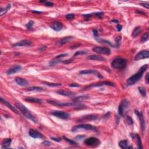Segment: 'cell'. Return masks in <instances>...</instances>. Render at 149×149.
Wrapping results in <instances>:
<instances>
[{"instance_id": "d4e9b609", "label": "cell", "mask_w": 149, "mask_h": 149, "mask_svg": "<svg viewBox=\"0 0 149 149\" xmlns=\"http://www.w3.org/2000/svg\"><path fill=\"white\" fill-rule=\"evenodd\" d=\"M25 100L26 101L30 102V103H37V104H41L43 102L42 100H40V99L35 97H27L25 99Z\"/></svg>"}, {"instance_id": "30bf717a", "label": "cell", "mask_w": 149, "mask_h": 149, "mask_svg": "<svg viewBox=\"0 0 149 149\" xmlns=\"http://www.w3.org/2000/svg\"><path fill=\"white\" fill-rule=\"evenodd\" d=\"M92 50L94 52L97 54L105 55H109L111 54V50L109 48L104 47H95Z\"/></svg>"}, {"instance_id": "f907efd6", "label": "cell", "mask_w": 149, "mask_h": 149, "mask_svg": "<svg viewBox=\"0 0 149 149\" xmlns=\"http://www.w3.org/2000/svg\"><path fill=\"white\" fill-rule=\"evenodd\" d=\"M141 5H142L143 6H144V7L146 8L147 9H149V4L148 3H141L140 4Z\"/></svg>"}, {"instance_id": "f35d334b", "label": "cell", "mask_w": 149, "mask_h": 149, "mask_svg": "<svg viewBox=\"0 0 149 149\" xmlns=\"http://www.w3.org/2000/svg\"><path fill=\"white\" fill-rule=\"evenodd\" d=\"M66 18L67 20H72L74 18V15L73 14H68L66 15Z\"/></svg>"}, {"instance_id": "7402d4cb", "label": "cell", "mask_w": 149, "mask_h": 149, "mask_svg": "<svg viewBox=\"0 0 149 149\" xmlns=\"http://www.w3.org/2000/svg\"><path fill=\"white\" fill-rule=\"evenodd\" d=\"M1 102L3 104H4L5 106H6L8 107V108H10V109H11L12 111H14V112H15L16 114H18V110L16 109V108H15L14 106H12V105H11V104H10L9 102L6 101V100H4L2 98H1Z\"/></svg>"}, {"instance_id": "277c9868", "label": "cell", "mask_w": 149, "mask_h": 149, "mask_svg": "<svg viewBox=\"0 0 149 149\" xmlns=\"http://www.w3.org/2000/svg\"><path fill=\"white\" fill-rule=\"evenodd\" d=\"M80 129H84V130H94L97 131V129L96 127L94 126H92L91 125L89 124H82V125H76L74 126L72 128V132H77Z\"/></svg>"}, {"instance_id": "f1b7e54d", "label": "cell", "mask_w": 149, "mask_h": 149, "mask_svg": "<svg viewBox=\"0 0 149 149\" xmlns=\"http://www.w3.org/2000/svg\"><path fill=\"white\" fill-rule=\"evenodd\" d=\"M142 32V28L138 26L135 27L134 30H133L132 34V36L133 37H136L138 36L140 34V33Z\"/></svg>"}, {"instance_id": "f546056e", "label": "cell", "mask_w": 149, "mask_h": 149, "mask_svg": "<svg viewBox=\"0 0 149 149\" xmlns=\"http://www.w3.org/2000/svg\"><path fill=\"white\" fill-rule=\"evenodd\" d=\"M11 7V4H8L6 6V8H1V10H0V15H1V16H2L3 15L5 14L6 13L10 10Z\"/></svg>"}, {"instance_id": "bcb514c9", "label": "cell", "mask_w": 149, "mask_h": 149, "mask_svg": "<svg viewBox=\"0 0 149 149\" xmlns=\"http://www.w3.org/2000/svg\"><path fill=\"white\" fill-rule=\"evenodd\" d=\"M80 45H81V44H80V43H77V44H74V45L70 47V48H71V49H75V48L79 47Z\"/></svg>"}, {"instance_id": "83f0119b", "label": "cell", "mask_w": 149, "mask_h": 149, "mask_svg": "<svg viewBox=\"0 0 149 149\" xmlns=\"http://www.w3.org/2000/svg\"><path fill=\"white\" fill-rule=\"evenodd\" d=\"M12 142V140L11 139H5L2 141V148H7L10 146Z\"/></svg>"}, {"instance_id": "e0dca14e", "label": "cell", "mask_w": 149, "mask_h": 149, "mask_svg": "<svg viewBox=\"0 0 149 149\" xmlns=\"http://www.w3.org/2000/svg\"><path fill=\"white\" fill-rule=\"evenodd\" d=\"M50 27L54 30L56 31V32H59V31L61 30L63 28V25H62V23L61 22L55 21L54 22L51 24Z\"/></svg>"}, {"instance_id": "c3c4849f", "label": "cell", "mask_w": 149, "mask_h": 149, "mask_svg": "<svg viewBox=\"0 0 149 149\" xmlns=\"http://www.w3.org/2000/svg\"><path fill=\"white\" fill-rule=\"evenodd\" d=\"M85 138V136L84 135H79V136H76L75 138L76 139H78V140H82L83 138Z\"/></svg>"}, {"instance_id": "60d3db41", "label": "cell", "mask_w": 149, "mask_h": 149, "mask_svg": "<svg viewBox=\"0 0 149 149\" xmlns=\"http://www.w3.org/2000/svg\"><path fill=\"white\" fill-rule=\"evenodd\" d=\"M33 25H34V22L32 21V20H30V21L26 25V27L27 29H30L31 27L33 26Z\"/></svg>"}, {"instance_id": "8fae6325", "label": "cell", "mask_w": 149, "mask_h": 149, "mask_svg": "<svg viewBox=\"0 0 149 149\" xmlns=\"http://www.w3.org/2000/svg\"><path fill=\"white\" fill-rule=\"evenodd\" d=\"M51 114L55 117L63 119H67L70 117V115L69 114L64 111H54L51 112Z\"/></svg>"}, {"instance_id": "680465c9", "label": "cell", "mask_w": 149, "mask_h": 149, "mask_svg": "<svg viewBox=\"0 0 149 149\" xmlns=\"http://www.w3.org/2000/svg\"><path fill=\"white\" fill-rule=\"evenodd\" d=\"M112 22H115V23H117V24H118V22H119L118 20H116V19H114V20H112Z\"/></svg>"}, {"instance_id": "cb8c5ba5", "label": "cell", "mask_w": 149, "mask_h": 149, "mask_svg": "<svg viewBox=\"0 0 149 149\" xmlns=\"http://www.w3.org/2000/svg\"><path fill=\"white\" fill-rule=\"evenodd\" d=\"M89 60H94V61H105V59L104 57H101L100 55H91L87 57Z\"/></svg>"}, {"instance_id": "e575fe53", "label": "cell", "mask_w": 149, "mask_h": 149, "mask_svg": "<svg viewBox=\"0 0 149 149\" xmlns=\"http://www.w3.org/2000/svg\"><path fill=\"white\" fill-rule=\"evenodd\" d=\"M149 33L148 32H146V33H144L143 35V36L142 37V39H141V41L142 42H146V41L149 40Z\"/></svg>"}, {"instance_id": "db71d44e", "label": "cell", "mask_w": 149, "mask_h": 149, "mask_svg": "<svg viewBox=\"0 0 149 149\" xmlns=\"http://www.w3.org/2000/svg\"><path fill=\"white\" fill-rule=\"evenodd\" d=\"M42 144L44 146H50L51 144L50 142H49L48 141H44V142H43Z\"/></svg>"}, {"instance_id": "836d02e7", "label": "cell", "mask_w": 149, "mask_h": 149, "mask_svg": "<svg viewBox=\"0 0 149 149\" xmlns=\"http://www.w3.org/2000/svg\"><path fill=\"white\" fill-rule=\"evenodd\" d=\"M63 138L65 139V141H66V142L69 144L74 145V146H77V144H78V143H77L76 142H74V141L72 140H71V139H68L66 137L64 136Z\"/></svg>"}, {"instance_id": "681fc988", "label": "cell", "mask_w": 149, "mask_h": 149, "mask_svg": "<svg viewBox=\"0 0 149 149\" xmlns=\"http://www.w3.org/2000/svg\"><path fill=\"white\" fill-rule=\"evenodd\" d=\"M51 139L53 140L54 141H55V142H59L61 140V138H51Z\"/></svg>"}, {"instance_id": "4316f807", "label": "cell", "mask_w": 149, "mask_h": 149, "mask_svg": "<svg viewBox=\"0 0 149 149\" xmlns=\"http://www.w3.org/2000/svg\"><path fill=\"white\" fill-rule=\"evenodd\" d=\"M44 89L42 87H37V86H33V87H30L26 89V91H43Z\"/></svg>"}, {"instance_id": "f6af8a7d", "label": "cell", "mask_w": 149, "mask_h": 149, "mask_svg": "<svg viewBox=\"0 0 149 149\" xmlns=\"http://www.w3.org/2000/svg\"><path fill=\"white\" fill-rule=\"evenodd\" d=\"M93 35L94 36L95 39L99 37V33H98V31L96 29L93 30Z\"/></svg>"}, {"instance_id": "ffe728a7", "label": "cell", "mask_w": 149, "mask_h": 149, "mask_svg": "<svg viewBox=\"0 0 149 149\" xmlns=\"http://www.w3.org/2000/svg\"><path fill=\"white\" fill-rule=\"evenodd\" d=\"M74 39V37L72 36H68V37H65L62 39H61V40H59L58 41H57V45L58 46H61V45H64L65 43L69 42V41H71L72 39Z\"/></svg>"}, {"instance_id": "1f68e13d", "label": "cell", "mask_w": 149, "mask_h": 149, "mask_svg": "<svg viewBox=\"0 0 149 149\" xmlns=\"http://www.w3.org/2000/svg\"><path fill=\"white\" fill-rule=\"evenodd\" d=\"M43 84L44 85H47L50 86V87H57V86H61V83H50V82H43Z\"/></svg>"}, {"instance_id": "d6986e66", "label": "cell", "mask_w": 149, "mask_h": 149, "mask_svg": "<svg viewBox=\"0 0 149 149\" xmlns=\"http://www.w3.org/2000/svg\"><path fill=\"white\" fill-rule=\"evenodd\" d=\"M130 136L132 137V138L133 139L136 140V143L137 145H138V147L139 149H142L143 148V146H142V141H141V139L140 138L139 136L138 135V134H133V133H131L130 134Z\"/></svg>"}, {"instance_id": "b9f144b4", "label": "cell", "mask_w": 149, "mask_h": 149, "mask_svg": "<svg viewBox=\"0 0 149 149\" xmlns=\"http://www.w3.org/2000/svg\"><path fill=\"white\" fill-rule=\"evenodd\" d=\"M67 55H68L67 54H60V55H57V57L55 58V59H57V60H61V59L62 58L66 57V56H67Z\"/></svg>"}, {"instance_id": "52a82bcc", "label": "cell", "mask_w": 149, "mask_h": 149, "mask_svg": "<svg viewBox=\"0 0 149 149\" xmlns=\"http://www.w3.org/2000/svg\"><path fill=\"white\" fill-rule=\"evenodd\" d=\"M99 119L98 115L95 114H89L83 116L82 117L80 118L77 120V122H86V121H96Z\"/></svg>"}, {"instance_id": "7c38bea8", "label": "cell", "mask_w": 149, "mask_h": 149, "mask_svg": "<svg viewBox=\"0 0 149 149\" xmlns=\"http://www.w3.org/2000/svg\"><path fill=\"white\" fill-rule=\"evenodd\" d=\"M134 113L137 115L139 119L141 125V128H142V132H144L146 129V122H145L144 118V116L143 115V113L142 112L139 111L138 110H134Z\"/></svg>"}, {"instance_id": "816d5d0a", "label": "cell", "mask_w": 149, "mask_h": 149, "mask_svg": "<svg viewBox=\"0 0 149 149\" xmlns=\"http://www.w3.org/2000/svg\"><path fill=\"white\" fill-rule=\"evenodd\" d=\"M69 86L70 87H79V84H76V83H72V84H69Z\"/></svg>"}, {"instance_id": "9f6ffc18", "label": "cell", "mask_w": 149, "mask_h": 149, "mask_svg": "<svg viewBox=\"0 0 149 149\" xmlns=\"http://www.w3.org/2000/svg\"><path fill=\"white\" fill-rule=\"evenodd\" d=\"M122 26L119 25H118L117 26V30L118 31V32H120V31L122 30Z\"/></svg>"}, {"instance_id": "ab89813d", "label": "cell", "mask_w": 149, "mask_h": 149, "mask_svg": "<svg viewBox=\"0 0 149 149\" xmlns=\"http://www.w3.org/2000/svg\"><path fill=\"white\" fill-rule=\"evenodd\" d=\"M92 14V15H94V16H97L98 18L101 19L102 16H103V15H104V13L103 12H96V13H94V14Z\"/></svg>"}, {"instance_id": "4dcf8cb0", "label": "cell", "mask_w": 149, "mask_h": 149, "mask_svg": "<svg viewBox=\"0 0 149 149\" xmlns=\"http://www.w3.org/2000/svg\"><path fill=\"white\" fill-rule=\"evenodd\" d=\"M119 146L122 149H128V140H123L119 142Z\"/></svg>"}, {"instance_id": "8d00e7d4", "label": "cell", "mask_w": 149, "mask_h": 149, "mask_svg": "<svg viewBox=\"0 0 149 149\" xmlns=\"http://www.w3.org/2000/svg\"><path fill=\"white\" fill-rule=\"evenodd\" d=\"M87 53V51H76L75 53L74 54V57H76L78 55H83V54H86Z\"/></svg>"}, {"instance_id": "7a4b0ae2", "label": "cell", "mask_w": 149, "mask_h": 149, "mask_svg": "<svg viewBox=\"0 0 149 149\" xmlns=\"http://www.w3.org/2000/svg\"><path fill=\"white\" fill-rule=\"evenodd\" d=\"M16 107L19 110L21 111V112L24 115V116L27 118H28L29 119L31 120L33 122H34L35 124H37L38 123V120L37 119L36 117L35 116H33L31 114V112L26 108V107L24 105L22 104L20 102H18V103H16Z\"/></svg>"}, {"instance_id": "ba28073f", "label": "cell", "mask_w": 149, "mask_h": 149, "mask_svg": "<svg viewBox=\"0 0 149 149\" xmlns=\"http://www.w3.org/2000/svg\"><path fill=\"white\" fill-rule=\"evenodd\" d=\"M114 86V84L112 82H107V81H105V82H99V83H94V84H91L90 85L86 86L85 87L83 88V90H88L90 89L93 88V87H101V86Z\"/></svg>"}, {"instance_id": "3957f363", "label": "cell", "mask_w": 149, "mask_h": 149, "mask_svg": "<svg viewBox=\"0 0 149 149\" xmlns=\"http://www.w3.org/2000/svg\"><path fill=\"white\" fill-rule=\"evenodd\" d=\"M127 64V60L121 58L114 59L111 63V66L114 69H122L125 68Z\"/></svg>"}, {"instance_id": "11a10c76", "label": "cell", "mask_w": 149, "mask_h": 149, "mask_svg": "<svg viewBox=\"0 0 149 149\" xmlns=\"http://www.w3.org/2000/svg\"><path fill=\"white\" fill-rule=\"evenodd\" d=\"M149 73H147V74H146V83L147 84H149Z\"/></svg>"}, {"instance_id": "7dc6e473", "label": "cell", "mask_w": 149, "mask_h": 149, "mask_svg": "<svg viewBox=\"0 0 149 149\" xmlns=\"http://www.w3.org/2000/svg\"><path fill=\"white\" fill-rule=\"evenodd\" d=\"M72 62V60H64L62 61V62H63L64 64H70Z\"/></svg>"}, {"instance_id": "9a60e30c", "label": "cell", "mask_w": 149, "mask_h": 149, "mask_svg": "<svg viewBox=\"0 0 149 149\" xmlns=\"http://www.w3.org/2000/svg\"><path fill=\"white\" fill-rule=\"evenodd\" d=\"M22 70V66L20 65H15L12 66L11 68H10L6 71V74L8 75L16 74V73L19 72Z\"/></svg>"}, {"instance_id": "5b68a950", "label": "cell", "mask_w": 149, "mask_h": 149, "mask_svg": "<svg viewBox=\"0 0 149 149\" xmlns=\"http://www.w3.org/2000/svg\"><path fill=\"white\" fill-rule=\"evenodd\" d=\"M128 106H129V102H128V100H126V99L122 100L118 107L119 114L121 116H122V117H124L125 112L127 110Z\"/></svg>"}, {"instance_id": "d590c367", "label": "cell", "mask_w": 149, "mask_h": 149, "mask_svg": "<svg viewBox=\"0 0 149 149\" xmlns=\"http://www.w3.org/2000/svg\"><path fill=\"white\" fill-rule=\"evenodd\" d=\"M138 90L142 96L145 97L146 96V90L145 88H144L143 87H139Z\"/></svg>"}, {"instance_id": "7bdbcfd3", "label": "cell", "mask_w": 149, "mask_h": 149, "mask_svg": "<svg viewBox=\"0 0 149 149\" xmlns=\"http://www.w3.org/2000/svg\"><path fill=\"white\" fill-rule=\"evenodd\" d=\"M121 40V36H118L116 38V43H117V46L118 47L119 45L120 41Z\"/></svg>"}, {"instance_id": "2e32d148", "label": "cell", "mask_w": 149, "mask_h": 149, "mask_svg": "<svg viewBox=\"0 0 149 149\" xmlns=\"http://www.w3.org/2000/svg\"><path fill=\"white\" fill-rule=\"evenodd\" d=\"M80 74H96L99 78H103V76L101 75V74L98 71H97L96 70H93V69H89V70H82V71L79 72V73Z\"/></svg>"}, {"instance_id": "603a6c76", "label": "cell", "mask_w": 149, "mask_h": 149, "mask_svg": "<svg viewBox=\"0 0 149 149\" xmlns=\"http://www.w3.org/2000/svg\"><path fill=\"white\" fill-rule=\"evenodd\" d=\"M15 82L17 84L20 86H26L28 84L27 81L25 79H22L21 78H15Z\"/></svg>"}, {"instance_id": "ac0fdd59", "label": "cell", "mask_w": 149, "mask_h": 149, "mask_svg": "<svg viewBox=\"0 0 149 149\" xmlns=\"http://www.w3.org/2000/svg\"><path fill=\"white\" fill-rule=\"evenodd\" d=\"M29 134L30 136L35 139H41L43 138V134L37 130H35V129H30Z\"/></svg>"}, {"instance_id": "484cf974", "label": "cell", "mask_w": 149, "mask_h": 149, "mask_svg": "<svg viewBox=\"0 0 149 149\" xmlns=\"http://www.w3.org/2000/svg\"><path fill=\"white\" fill-rule=\"evenodd\" d=\"M90 96H88V95H84V96H80L79 97H77L74 98L73 101L74 103H78V102H80L82 101H83V100H85L86 99H89Z\"/></svg>"}, {"instance_id": "74e56055", "label": "cell", "mask_w": 149, "mask_h": 149, "mask_svg": "<svg viewBox=\"0 0 149 149\" xmlns=\"http://www.w3.org/2000/svg\"><path fill=\"white\" fill-rule=\"evenodd\" d=\"M126 122L128 123V125H132L133 123L132 119L130 117H129V116H127V117H126Z\"/></svg>"}, {"instance_id": "8992f818", "label": "cell", "mask_w": 149, "mask_h": 149, "mask_svg": "<svg viewBox=\"0 0 149 149\" xmlns=\"http://www.w3.org/2000/svg\"><path fill=\"white\" fill-rule=\"evenodd\" d=\"M84 144L90 147H97L100 144V141L97 138L91 137L84 140Z\"/></svg>"}, {"instance_id": "5bb4252c", "label": "cell", "mask_w": 149, "mask_h": 149, "mask_svg": "<svg viewBox=\"0 0 149 149\" xmlns=\"http://www.w3.org/2000/svg\"><path fill=\"white\" fill-rule=\"evenodd\" d=\"M32 42L29 40H23L18 41L12 45L13 47H26L30 46Z\"/></svg>"}, {"instance_id": "9c48e42d", "label": "cell", "mask_w": 149, "mask_h": 149, "mask_svg": "<svg viewBox=\"0 0 149 149\" xmlns=\"http://www.w3.org/2000/svg\"><path fill=\"white\" fill-rule=\"evenodd\" d=\"M47 102L50 104H52V105H55V106L58 107H71V106H74L76 105L78 103H62V102H58L55 101H53V100H48Z\"/></svg>"}, {"instance_id": "6f0895ef", "label": "cell", "mask_w": 149, "mask_h": 149, "mask_svg": "<svg viewBox=\"0 0 149 149\" xmlns=\"http://www.w3.org/2000/svg\"><path fill=\"white\" fill-rule=\"evenodd\" d=\"M31 12H32L33 13H35V14H41V12L38 11H31Z\"/></svg>"}, {"instance_id": "f5cc1de1", "label": "cell", "mask_w": 149, "mask_h": 149, "mask_svg": "<svg viewBox=\"0 0 149 149\" xmlns=\"http://www.w3.org/2000/svg\"><path fill=\"white\" fill-rule=\"evenodd\" d=\"M46 48H47V46L41 47L39 48V51H40V52H43V51H45V50H46Z\"/></svg>"}, {"instance_id": "ee69618b", "label": "cell", "mask_w": 149, "mask_h": 149, "mask_svg": "<svg viewBox=\"0 0 149 149\" xmlns=\"http://www.w3.org/2000/svg\"><path fill=\"white\" fill-rule=\"evenodd\" d=\"M44 3H45V5L47 6H53L54 5L53 2H49V1H45Z\"/></svg>"}, {"instance_id": "6da1fadb", "label": "cell", "mask_w": 149, "mask_h": 149, "mask_svg": "<svg viewBox=\"0 0 149 149\" xmlns=\"http://www.w3.org/2000/svg\"><path fill=\"white\" fill-rule=\"evenodd\" d=\"M148 68V65H144L142 66L139 69V71L134 75L132 76L130 78H129L127 80V84L128 86H132L135 84L137 82H138L140 79L143 76V74L146 69Z\"/></svg>"}, {"instance_id": "44dd1931", "label": "cell", "mask_w": 149, "mask_h": 149, "mask_svg": "<svg viewBox=\"0 0 149 149\" xmlns=\"http://www.w3.org/2000/svg\"><path fill=\"white\" fill-rule=\"evenodd\" d=\"M56 93H57V94H58L66 97H74L75 96V93H74L66 90H58Z\"/></svg>"}, {"instance_id": "d6a6232c", "label": "cell", "mask_w": 149, "mask_h": 149, "mask_svg": "<svg viewBox=\"0 0 149 149\" xmlns=\"http://www.w3.org/2000/svg\"><path fill=\"white\" fill-rule=\"evenodd\" d=\"M62 62V61L61 60H57V59H55L54 60H53V61H51L50 62H49V65L51 66H54L55 65H57V64L60 63V62Z\"/></svg>"}, {"instance_id": "4fadbf2b", "label": "cell", "mask_w": 149, "mask_h": 149, "mask_svg": "<svg viewBox=\"0 0 149 149\" xmlns=\"http://www.w3.org/2000/svg\"><path fill=\"white\" fill-rule=\"evenodd\" d=\"M149 57V52L148 50L142 51L139 52L134 57V60L135 61H139V60H142V59L147 58Z\"/></svg>"}]
</instances>
